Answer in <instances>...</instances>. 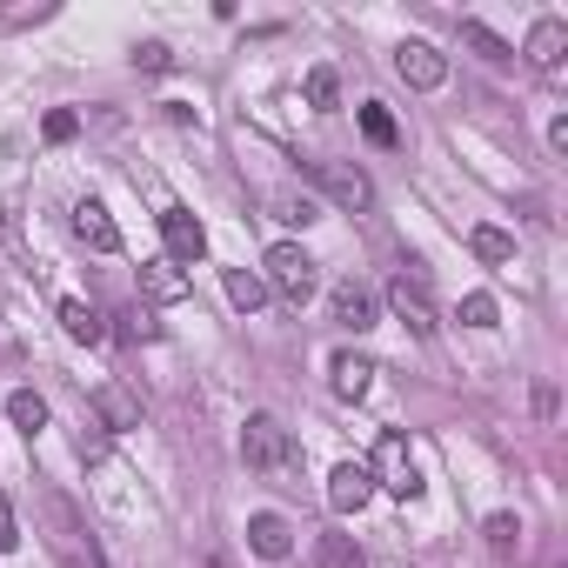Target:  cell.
<instances>
[{
	"label": "cell",
	"instance_id": "30",
	"mask_svg": "<svg viewBox=\"0 0 568 568\" xmlns=\"http://www.w3.org/2000/svg\"><path fill=\"white\" fill-rule=\"evenodd\" d=\"M41 134H47L54 147H60V141H74V134H80V114H67V108H54V114L41 121Z\"/></svg>",
	"mask_w": 568,
	"mask_h": 568
},
{
	"label": "cell",
	"instance_id": "22",
	"mask_svg": "<svg viewBox=\"0 0 568 568\" xmlns=\"http://www.w3.org/2000/svg\"><path fill=\"white\" fill-rule=\"evenodd\" d=\"M461 41H468L481 60H495V67H502V60H515V47H509L495 27H481V21H461Z\"/></svg>",
	"mask_w": 568,
	"mask_h": 568
},
{
	"label": "cell",
	"instance_id": "15",
	"mask_svg": "<svg viewBox=\"0 0 568 568\" xmlns=\"http://www.w3.org/2000/svg\"><path fill=\"white\" fill-rule=\"evenodd\" d=\"M328 375H335V394H342V401H361V394H368V381H375L381 368H375L368 355H355V348H342V355L328 361Z\"/></svg>",
	"mask_w": 568,
	"mask_h": 568
},
{
	"label": "cell",
	"instance_id": "17",
	"mask_svg": "<svg viewBox=\"0 0 568 568\" xmlns=\"http://www.w3.org/2000/svg\"><path fill=\"white\" fill-rule=\"evenodd\" d=\"M54 314H60V328H67V342H88V348H94V342L108 335V328H101V314H94L88 301H74V294H67V301H60Z\"/></svg>",
	"mask_w": 568,
	"mask_h": 568
},
{
	"label": "cell",
	"instance_id": "11",
	"mask_svg": "<svg viewBox=\"0 0 568 568\" xmlns=\"http://www.w3.org/2000/svg\"><path fill=\"white\" fill-rule=\"evenodd\" d=\"M248 548H255L261 561H288V555H294V522H288V515H275V509L248 515Z\"/></svg>",
	"mask_w": 568,
	"mask_h": 568
},
{
	"label": "cell",
	"instance_id": "7",
	"mask_svg": "<svg viewBox=\"0 0 568 568\" xmlns=\"http://www.w3.org/2000/svg\"><path fill=\"white\" fill-rule=\"evenodd\" d=\"M160 241H168V261H175V268L208 255V227H201V221H194L181 201H168V208H160Z\"/></svg>",
	"mask_w": 568,
	"mask_h": 568
},
{
	"label": "cell",
	"instance_id": "21",
	"mask_svg": "<svg viewBox=\"0 0 568 568\" xmlns=\"http://www.w3.org/2000/svg\"><path fill=\"white\" fill-rule=\"evenodd\" d=\"M314 561L321 568H368V555L355 548V535H321L314 542Z\"/></svg>",
	"mask_w": 568,
	"mask_h": 568
},
{
	"label": "cell",
	"instance_id": "4",
	"mask_svg": "<svg viewBox=\"0 0 568 568\" xmlns=\"http://www.w3.org/2000/svg\"><path fill=\"white\" fill-rule=\"evenodd\" d=\"M368 468H375V489H388V495H401V502L422 495V468H415V455H409V442H401V435H381Z\"/></svg>",
	"mask_w": 568,
	"mask_h": 568
},
{
	"label": "cell",
	"instance_id": "29",
	"mask_svg": "<svg viewBox=\"0 0 568 568\" xmlns=\"http://www.w3.org/2000/svg\"><path fill=\"white\" fill-rule=\"evenodd\" d=\"M134 67H141V74H168V67H175V54L160 47V41H141V47H134Z\"/></svg>",
	"mask_w": 568,
	"mask_h": 568
},
{
	"label": "cell",
	"instance_id": "3",
	"mask_svg": "<svg viewBox=\"0 0 568 568\" xmlns=\"http://www.w3.org/2000/svg\"><path fill=\"white\" fill-rule=\"evenodd\" d=\"M41 502H47V522H54V542H60V555H67L74 568H108V561H101V542H94V528H88V522H80V515H74V502H67V495H54V489H47Z\"/></svg>",
	"mask_w": 568,
	"mask_h": 568
},
{
	"label": "cell",
	"instance_id": "6",
	"mask_svg": "<svg viewBox=\"0 0 568 568\" xmlns=\"http://www.w3.org/2000/svg\"><path fill=\"white\" fill-rule=\"evenodd\" d=\"M308 175L328 188V201H342L348 214H368L375 208V181L361 168H348V160H308Z\"/></svg>",
	"mask_w": 568,
	"mask_h": 568
},
{
	"label": "cell",
	"instance_id": "24",
	"mask_svg": "<svg viewBox=\"0 0 568 568\" xmlns=\"http://www.w3.org/2000/svg\"><path fill=\"white\" fill-rule=\"evenodd\" d=\"M361 134H368L375 147H394V141H401V134H394V114H388L381 101H368V108H361Z\"/></svg>",
	"mask_w": 568,
	"mask_h": 568
},
{
	"label": "cell",
	"instance_id": "18",
	"mask_svg": "<svg viewBox=\"0 0 568 568\" xmlns=\"http://www.w3.org/2000/svg\"><path fill=\"white\" fill-rule=\"evenodd\" d=\"M221 288H227V301H234L241 314H255V308L268 301V281H261L255 268H227V275H221Z\"/></svg>",
	"mask_w": 568,
	"mask_h": 568
},
{
	"label": "cell",
	"instance_id": "10",
	"mask_svg": "<svg viewBox=\"0 0 568 568\" xmlns=\"http://www.w3.org/2000/svg\"><path fill=\"white\" fill-rule=\"evenodd\" d=\"M328 314H335V328H348V335H368V328H375V294H368L361 281H335V294H328Z\"/></svg>",
	"mask_w": 568,
	"mask_h": 568
},
{
	"label": "cell",
	"instance_id": "23",
	"mask_svg": "<svg viewBox=\"0 0 568 568\" xmlns=\"http://www.w3.org/2000/svg\"><path fill=\"white\" fill-rule=\"evenodd\" d=\"M308 108H342V80H335V67H308Z\"/></svg>",
	"mask_w": 568,
	"mask_h": 568
},
{
	"label": "cell",
	"instance_id": "16",
	"mask_svg": "<svg viewBox=\"0 0 568 568\" xmlns=\"http://www.w3.org/2000/svg\"><path fill=\"white\" fill-rule=\"evenodd\" d=\"M141 294L147 301H188V275L160 255V261H141Z\"/></svg>",
	"mask_w": 568,
	"mask_h": 568
},
{
	"label": "cell",
	"instance_id": "28",
	"mask_svg": "<svg viewBox=\"0 0 568 568\" xmlns=\"http://www.w3.org/2000/svg\"><path fill=\"white\" fill-rule=\"evenodd\" d=\"M275 214H281V221H301V227H308V221H321V208H314L308 194H275Z\"/></svg>",
	"mask_w": 568,
	"mask_h": 568
},
{
	"label": "cell",
	"instance_id": "20",
	"mask_svg": "<svg viewBox=\"0 0 568 568\" xmlns=\"http://www.w3.org/2000/svg\"><path fill=\"white\" fill-rule=\"evenodd\" d=\"M8 422H14V428L34 442V435L47 428V401H41L34 388H14V394H8Z\"/></svg>",
	"mask_w": 568,
	"mask_h": 568
},
{
	"label": "cell",
	"instance_id": "31",
	"mask_svg": "<svg viewBox=\"0 0 568 568\" xmlns=\"http://www.w3.org/2000/svg\"><path fill=\"white\" fill-rule=\"evenodd\" d=\"M14 542H21V528H14V502H8V495H0V555H8Z\"/></svg>",
	"mask_w": 568,
	"mask_h": 568
},
{
	"label": "cell",
	"instance_id": "25",
	"mask_svg": "<svg viewBox=\"0 0 568 568\" xmlns=\"http://www.w3.org/2000/svg\"><path fill=\"white\" fill-rule=\"evenodd\" d=\"M489 548L495 555H515L522 548V522L515 515H489Z\"/></svg>",
	"mask_w": 568,
	"mask_h": 568
},
{
	"label": "cell",
	"instance_id": "1",
	"mask_svg": "<svg viewBox=\"0 0 568 568\" xmlns=\"http://www.w3.org/2000/svg\"><path fill=\"white\" fill-rule=\"evenodd\" d=\"M241 461H248L255 475H268V481H281V489H294V475H301V448H294V435L275 415L241 422Z\"/></svg>",
	"mask_w": 568,
	"mask_h": 568
},
{
	"label": "cell",
	"instance_id": "8",
	"mask_svg": "<svg viewBox=\"0 0 568 568\" xmlns=\"http://www.w3.org/2000/svg\"><path fill=\"white\" fill-rule=\"evenodd\" d=\"M375 502V468L368 461H335V475H328V509L335 515H361Z\"/></svg>",
	"mask_w": 568,
	"mask_h": 568
},
{
	"label": "cell",
	"instance_id": "12",
	"mask_svg": "<svg viewBox=\"0 0 568 568\" xmlns=\"http://www.w3.org/2000/svg\"><path fill=\"white\" fill-rule=\"evenodd\" d=\"M94 422H101L108 435H127V428H141V401H134L121 381H101V388H94Z\"/></svg>",
	"mask_w": 568,
	"mask_h": 568
},
{
	"label": "cell",
	"instance_id": "13",
	"mask_svg": "<svg viewBox=\"0 0 568 568\" xmlns=\"http://www.w3.org/2000/svg\"><path fill=\"white\" fill-rule=\"evenodd\" d=\"M74 234L88 241L94 255H114V248H121V227H114V214H108L101 201H74Z\"/></svg>",
	"mask_w": 568,
	"mask_h": 568
},
{
	"label": "cell",
	"instance_id": "5",
	"mask_svg": "<svg viewBox=\"0 0 568 568\" xmlns=\"http://www.w3.org/2000/svg\"><path fill=\"white\" fill-rule=\"evenodd\" d=\"M388 308H394V321H401V328H409V335H435V301H428V281L422 275H409V268H401L394 281H388Z\"/></svg>",
	"mask_w": 568,
	"mask_h": 568
},
{
	"label": "cell",
	"instance_id": "26",
	"mask_svg": "<svg viewBox=\"0 0 568 568\" xmlns=\"http://www.w3.org/2000/svg\"><path fill=\"white\" fill-rule=\"evenodd\" d=\"M41 21H54L47 0H34V8H0V34H14V27H41Z\"/></svg>",
	"mask_w": 568,
	"mask_h": 568
},
{
	"label": "cell",
	"instance_id": "9",
	"mask_svg": "<svg viewBox=\"0 0 568 568\" xmlns=\"http://www.w3.org/2000/svg\"><path fill=\"white\" fill-rule=\"evenodd\" d=\"M394 74L401 80H409V88H422V94H435L442 88V80H448V60L428 47V41H401L394 47Z\"/></svg>",
	"mask_w": 568,
	"mask_h": 568
},
{
	"label": "cell",
	"instance_id": "19",
	"mask_svg": "<svg viewBox=\"0 0 568 568\" xmlns=\"http://www.w3.org/2000/svg\"><path fill=\"white\" fill-rule=\"evenodd\" d=\"M468 255L489 261V268H502V261H515V234H502V227H468Z\"/></svg>",
	"mask_w": 568,
	"mask_h": 568
},
{
	"label": "cell",
	"instance_id": "27",
	"mask_svg": "<svg viewBox=\"0 0 568 568\" xmlns=\"http://www.w3.org/2000/svg\"><path fill=\"white\" fill-rule=\"evenodd\" d=\"M461 321H468V328H495V321H502L495 294H468V301H461Z\"/></svg>",
	"mask_w": 568,
	"mask_h": 568
},
{
	"label": "cell",
	"instance_id": "2",
	"mask_svg": "<svg viewBox=\"0 0 568 568\" xmlns=\"http://www.w3.org/2000/svg\"><path fill=\"white\" fill-rule=\"evenodd\" d=\"M261 268H268L261 281H268V288H275V294H281L288 308H301V301H308V294L321 288V275H314V255L301 248V241H275Z\"/></svg>",
	"mask_w": 568,
	"mask_h": 568
},
{
	"label": "cell",
	"instance_id": "14",
	"mask_svg": "<svg viewBox=\"0 0 568 568\" xmlns=\"http://www.w3.org/2000/svg\"><path fill=\"white\" fill-rule=\"evenodd\" d=\"M528 67H542V74H555L561 67V54H568V21H535L528 27Z\"/></svg>",
	"mask_w": 568,
	"mask_h": 568
}]
</instances>
